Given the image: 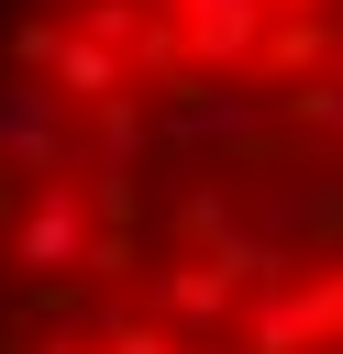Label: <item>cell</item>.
Returning a JSON list of instances; mask_svg holds the SVG:
<instances>
[{"mask_svg": "<svg viewBox=\"0 0 343 354\" xmlns=\"http://www.w3.org/2000/svg\"><path fill=\"white\" fill-rule=\"evenodd\" d=\"M266 11H299V22H332L343 0H266Z\"/></svg>", "mask_w": 343, "mask_h": 354, "instance_id": "cell-9", "label": "cell"}, {"mask_svg": "<svg viewBox=\"0 0 343 354\" xmlns=\"http://www.w3.org/2000/svg\"><path fill=\"white\" fill-rule=\"evenodd\" d=\"M321 44H332V33H321V22H288V33H277V44H266V66H321Z\"/></svg>", "mask_w": 343, "mask_h": 354, "instance_id": "cell-7", "label": "cell"}, {"mask_svg": "<svg viewBox=\"0 0 343 354\" xmlns=\"http://www.w3.org/2000/svg\"><path fill=\"white\" fill-rule=\"evenodd\" d=\"M55 88L100 111V100H122V55H111L100 33H66V55H55Z\"/></svg>", "mask_w": 343, "mask_h": 354, "instance_id": "cell-4", "label": "cell"}, {"mask_svg": "<svg viewBox=\"0 0 343 354\" xmlns=\"http://www.w3.org/2000/svg\"><path fill=\"white\" fill-rule=\"evenodd\" d=\"M89 33H100V44H122V33H144V11H133V0H89Z\"/></svg>", "mask_w": 343, "mask_h": 354, "instance_id": "cell-8", "label": "cell"}, {"mask_svg": "<svg viewBox=\"0 0 343 354\" xmlns=\"http://www.w3.org/2000/svg\"><path fill=\"white\" fill-rule=\"evenodd\" d=\"M243 133H254V100H243V88L177 77V144H243Z\"/></svg>", "mask_w": 343, "mask_h": 354, "instance_id": "cell-3", "label": "cell"}, {"mask_svg": "<svg viewBox=\"0 0 343 354\" xmlns=\"http://www.w3.org/2000/svg\"><path fill=\"white\" fill-rule=\"evenodd\" d=\"M0 155L44 188V177H66V88H44V77H22V66H0Z\"/></svg>", "mask_w": 343, "mask_h": 354, "instance_id": "cell-2", "label": "cell"}, {"mask_svg": "<svg viewBox=\"0 0 343 354\" xmlns=\"http://www.w3.org/2000/svg\"><path fill=\"white\" fill-rule=\"evenodd\" d=\"M89 221H100V210H89L66 177H44V188L22 199V221H11V266H33V277H77V266H89V243H100Z\"/></svg>", "mask_w": 343, "mask_h": 354, "instance_id": "cell-1", "label": "cell"}, {"mask_svg": "<svg viewBox=\"0 0 343 354\" xmlns=\"http://www.w3.org/2000/svg\"><path fill=\"white\" fill-rule=\"evenodd\" d=\"M166 11H188L199 55H243V44H254V22H266V0H166Z\"/></svg>", "mask_w": 343, "mask_h": 354, "instance_id": "cell-5", "label": "cell"}, {"mask_svg": "<svg viewBox=\"0 0 343 354\" xmlns=\"http://www.w3.org/2000/svg\"><path fill=\"white\" fill-rule=\"evenodd\" d=\"M144 155V111L133 100H100V144H89V177H133Z\"/></svg>", "mask_w": 343, "mask_h": 354, "instance_id": "cell-6", "label": "cell"}]
</instances>
